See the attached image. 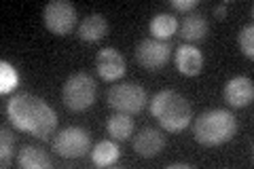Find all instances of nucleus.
I'll list each match as a JSON object with an SVG mask.
<instances>
[{"label":"nucleus","mask_w":254,"mask_h":169,"mask_svg":"<svg viewBox=\"0 0 254 169\" xmlns=\"http://www.w3.org/2000/svg\"><path fill=\"white\" fill-rule=\"evenodd\" d=\"M53 152L62 159H81L87 152H91L89 133L81 127H66L53 140Z\"/></svg>","instance_id":"7"},{"label":"nucleus","mask_w":254,"mask_h":169,"mask_svg":"<svg viewBox=\"0 0 254 169\" xmlns=\"http://www.w3.org/2000/svg\"><path fill=\"white\" fill-rule=\"evenodd\" d=\"M45 28L58 36H66L76 28V6L68 0H53L43 11Z\"/></svg>","instance_id":"6"},{"label":"nucleus","mask_w":254,"mask_h":169,"mask_svg":"<svg viewBox=\"0 0 254 169\" xmlns=\"http://www.w3.org/2000/svg\"><path fill=\"white\" fill-rule=\"evenodd\" d=\"M95 70H98L102 80L115 83V80L125 76L127 63H125V57L117 49L106 47V49H100L98 53H95Z\"/></svg>","instance_id":"9"},{"label":"nucleus","mask_w":254,"mask_h":169,"mask_svg":"<svg viewBox=\"0 0 254 169\" xmlns=\"http://www.w3.org/2000/svg\"><path fill=\"white\" fill-rule=\"evenodd\" d=\"M6 114L15 129L26 131L38 140H47L58 127V116L43 98L32 93H17L6 104Z\"/></svg>","instance_id":"1"},{"label":"nucleus","mask_w":254,"mask_h":169,"mask_svg":"<svg viewBox=\"0 0 254 169\" xmlns=\"http://www.w3.org/2000/svg\"><path fill=\"white\" fill-rule=\"evenodd\" d=\"M150 114L159 120L161 129L170 133L187 129L190 125V118H193L189 102L174 89L159 91L155 95L153 102H150Z\"/></svg>","instance_id":"2"},{"label":"nucleus","mask_w":254,"mask_h":169,"mask_svg":"<svg viewBox=\"0 0 254 169\" xmlns=\"http://www.w3.org/2000/svg\"><path fill=\"white\" fill-rule=\"evenodd\" d=\"M254 85L248 76H235L225 85V102L233 108H244L252 104Z\"/></svg>","instance_id":"10"},{"label":"nucleus","mask_w":254,"mask_h":169,"mask_svg":"<svg viewBox=\"0 0 254 169\" xmlns=\"http://www.w3.org/2000/svg\"><path fill=\"white\" fill-rule=\"evenodd\" d=\"M0 167L2 169H6L11 165V159H13V144H15V140H13V133H9L2 127V131H0Z\"/></svg>","instance_id":"20"},{"label":"nucleus","mask_w":254,"mask_h":169,"mask_svg":"<svg viewBox=\"0 0 254 169\" xmlns=\"http://www.w3.org/2000/svg\"><path fill=\"white\" fill-rule=\"evenodd\" d=\"M62 102L72 112H83L95 102V80L87 72H76L62 87Z\"/></svg>","instance_id":"4"},{"label":"nucleus","mask_w":254,"mask_h":169,"mask_svg":"<svg viewBox=\"0 0 254 169\" xmlns=\"http://www.w3.org/2000/svg\"><path fill=\"white\" fill-rule=\"evenodd\" d=\"M106 129H108V135H113L115 140H127L133 133V120L129 118V114L117 112V114L108 118Z\"/></svg>","instance_id":"18"},{"label":"nucleus","mask_w":254,"mask_h":169,"mask_svg":"<svg viewBox=\"0 0 254 169\" xmlns=\"http://www.w3.org/2000/svg\"><path fill=\"white\" fill-rule=\"evenodd\" d=\"M172 47L168 40H157V38H144L136 47V59L142 68H146L150 72H155L159 68H163L170 59Z\"/></svg>","instance_id":"8"},{"label":"nucleus","mask_w":254,"mask_h":169,"mask_svg":"<svg viewBox=\"0 0 254 169\" xmlns=\"http://www.w3.org/2000/svg\"><path fill=\"white\" fill-rule=\"evenodd\" d=\"M163 146H165L163 135L159 133L157 129H150V127L142 129L136 138H133V152H136L138 157H142V159L157 157L159 152L163 150Z\"/></svg>","instance_id":"11"},{"label":"nucleus","mask_w":254,"mask_h":169,"mask_svg":"<svg viewBox=\"0 0 254 169\" xmlns=\"http://www.w3.org/2000/svg\"><path fill=\"white\" fill-rule=\"evenodd\" d=\"M176 68L185 76H197L203 68V55L195 45H182L176 53Z\"/></svg>","instance_id":"12"},{"label":"nucleus","mask_w":254,"mask_h":169,"mask_svg":"<svg viewBox=\"0 0 254 169\" xmlns=\"http://www.w3.org/2000/svg\"><path fill=\"white\" fill-rule=\"evenodd\" d=\"M208 19L199 13H189L180 23V36L187 43H197V40H203L208 36Z\"/></svg>","instance_id":"14"},{"label":"nucleus","mask_w":254,"mask_h":169,"mask_svg":"<svg viewBox=\"0 0 254 169\" xmlns=\"http://www.w3.org/2000/svg\"><path fill=\"white\" fill-rule=\"evenodd\" d=\"M146 104V91L138 83H121L113 85L108 91V106L121 114H140Z\"/></svg>","instance_id":"5"},{"label":"nucleus","mask_w":254,"mask_h":169,"mask_svg":"<svg viewBox=\"0 0 254 169\" xmlns=\"http://www.w3.org/2000/svg\"><path fill=\"white\" fill-rule=\"evenodd\" d=\"M189 167H190L189 163H172L168 169H189Z\"/></svg>","instance_id":"24"},{"label":"nucleus","mask_w":254,"mask_h":169,"mask_svg":"<svg viewBox=\"0 0 254 169\" xmlns=\"http://www.w3.org/2000/svg\"><path fill=\"white\" fill-rule=\"evenodd\" d=\"M17 165L21 169H49L51 159L36 146H23L17 155Z\"/></svg>","instance_id":"17"},{"label":"nucleus","mask_w":254,"mask_h":169,"mask_svg":"<svg viewBox=\"0 0 254 169\" xmlns=\"http://www.w3.org/2000/svg\"><path fill=\"white\" fill-rule=\"evenodd\" d=\"M197 4H199V0H172V9L182 11V13L197 9Z\"/></svg>","instance_id":"22"},{"label":"nucleus","mask_w":254,"mask_h":169,"mask_svg":"<svg viewBox=\"0 0 254 169\" xmlns=\"http://www.w3.org/2000/svg\"><path fill=\"white\" fill-rule=\"evenodd\" d=\"M240 49L248 59L254 57V26L252 23H248V26L242 28V32H240Z\"/></svg>","instance_id":"21"},{"label":"nucleus","mask_w":254,"mask_h":169,"mask_svg":"<svg viewBox=\"0 0 254 169\" xmlns=\"http://www.w3.org/2000/svg\"><path fill=\"white\" fill-rule=\"evenodd\" d=\"M148 30H150V34H153V38H157V40H168V38H172L174 34H176L178 21L170 13H157L155 17L150 19Z\"/></svg>","instance_id":"16"},{"label":"nucleus","mask_w":254,"mask_h":169,"mask_svg":"<svg viewBox=\"0 0 254 169\" xmlns=\"http://www.w3.org/2000/svg\"><path fill=\"white\" fill-rule=\"evenodd\" d=\"M227 9H229V2H222V4H218L216 9H214V15H216L218 19H225V13H227Z\"/></svg>","instance_id":"23"},{"label":"nucleus","mask_w":254,"mask_h":169,"mask_svg":"<svg viewBox=\"0 0 254 169\" xmlns=\"http://www.w3.org/2000/svg\"><path fill=\"white\" fill-rule=\"evenodd\" d=\"M17 83H19V76H17V72H15V68L9 61H0V93L6 95V93L15 91Z\"/></svg>","instance_id":"19"},{"label":"nucleus","mask_w":254,"mask_h":169,"mask_svg":"<svg viewBox=\"0 0 254 169\" xmlns=\"http://www.w3.org/2000/svg\"><path fill=\"white\" fill-rule=\"evenodd\" d=\"M108 32V21L102 13H91L78 23V36L87 43H98L106 36Z\"/></svg>","instance_id":"13"},{"label":"nucleus","mask_w":254,"mask_h":169,"mask_svg":"<svg viewBox=\"0 0 254 169\" xmlns=\"http://www.w3.org/2000/svg\"><path fill=\"white\" fill-rule=\"evenodd\" d=\"M119 157H121V150H119V146L115 142L110 140H100L98 144L93 146L91 150V161L95 167H110L115 165Z\"/></svg>","instance_id":"15"},{"label":"nucleus","mask_w":254,"mask_h":169,"mask_svg":"<svg viewBox=\"0 0 254 169\" xmlns=\"http://www.w3.org/2000/svg\"><path fill=\"white\" fill-rule=\"evenodd\" d=\"M237 131V120L229 110H208L195 118V140L203 146H220L229 140H233Z\"/></svg>","instance_id":"3"}]
</instances>
